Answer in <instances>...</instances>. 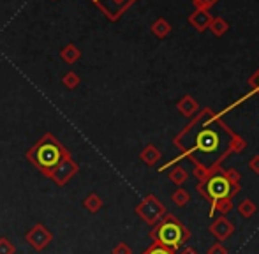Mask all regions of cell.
Here are the masks:
<instances>
[{
	"instance_id": "6da1fadb",
	"label": "cell",
	"mask_w": 259,
	"mask_h": 254,
	"mask_svg": "<svg viewBox=\"0 0 259 254\" xmlns=\"http://www.w3.org/2000/svg\"><path fill=\"white\" fill-rule=\"evenodd\" d=\"M175 147L182 152L180 159H189L194 164V175L198 180L210 177L222 168V162L231 154H240L245 148L242 136L233 133L217 113L203 110L192 122L185 125L173 140Z\"/></svg>"
},
{
	"instance_id": "7a4b0ae2",
	"label": "cell",
	"mask_w": 259,
	"mask_h": 254,
	"mask_svg": "<svg viewBox=\"0 0 259 254\" xmlns=\"http://www.w3.org/2000/svg\"><path fill=\"white\" fill-rule=\"evenodd\" d=\"M69 155H71V152L52 133H46L42 138H39V141H35L34 147L28 148L25 157H27V161H30V164H34L35 170H39L42 175L48 177L55 166L60 164Z\"/></svg>"
},
{
	"instance_id": "3957f363",
	"label": "cell",
	"mask_w": 259,
	"mask_h": 254,
	"mask_svg": "<svg viewBox=\"0 0 259 254\" xmlns=\"http://www.w3.org/2000/svg\"><path fill=\"white\" fill-rule=\"evenodd\" d=\"M150 238L152 244L162 245L177 252L182 245L187 244V240L191 238V231L178 217H175L173 214H166L150 230Z\"/></svg>"
},
{
	"instance_id": "277c9868",
	"label": "cell",
	"mask_w": 259,
	"mask_h": 254,
	"mask_svg": "<svg viewBox=\"0 0 259 254\" xmlns=\"http://www.w3.org/2000/svg\"><path fill=\"white\" fill-rule=\"evenodd\" d=\"M196 189H198L199 196L211 206L215 203L222 201V199H233L242 191V186H240V182H231L226 177L224 168H219L210 177L199 180Z\"/></svg>"
},
{
	"instance_id": "5b68a950",
	"label": "cell",
	"mask_w": 259,
	"mask_h": 254,
	"mask_svg": "<svg viewBox=\"0 0 259 254\" xmlns=\"http://www.w3.org/2000/svg\"><path fill=\"white\" fill-rule=\"evenodd\" d=\"M134 212H136L138 217L143 219L148 226H154V224H157L164 216H166L167 210H166V206H164V203L160 201L155 194H148L138 203Z\"/></svg>"
},
{
	"instance_id": "8992f818",
	"label": "cell",
	"mask_w": 259,
	"mask_h": 254,
	"mask_svg": "<svg viewBox=\"0 0 259 254\" xmlns=\"http://www.w3.org/2000/svg\"><path fill=\"white\" fill-rule=\"evenodd\" d=\"M79 173V164L72 159V155L65 157L60 164H57L53 168V172L48 175V179L53 184H57L58 187H64L65 184H69V180H72V177H76Z\"/></svg>"
},
{
	"instance_id": "52a82bcc",
	"label": "cell",
	"mask_w": 259,
	"mask_h": 254,
	"mask_svg": "<svg viewBox=\"0 0 259 254\" xmlns=\"http://www.w3.org/2000/svg\"><path fill=\"white\" fill-rule=\"evenodd\" d=\"M97 9L103 11V14L109 21H118L122 14L133 6L136 0H90Z\"/></svg>"
},
{
	"instance_id": "ba28073f",
	"label": "cell",
	"mask_w": 259,
	"mask_h": 254,
	"mask_svg": "<svg viewBox=\"0 0 259 254\" xmlns=\"http://www.w3.org/2000/svg\"><path fill=\"white\" fill-rule=\"evenodd\" d=\"M25 240H27V244L30 245L32 249H35L37 252H41V251H45L50 244H52L53 233L45 226V224L37 223L27 231V235H25Z\"/></svg>"
},
{
	"instance_id": "9c48e42d",
	"label": "cell",
	"mask_w": 259,
	"mask_h": 254,
	"mask_svg": "<svg viewBox=\"0 0 259 254\" xmlns=\"http://www.w3.org/2000/svg\"><path fill=\"white\" fill-rule=\"evenodd\" d=\"M208 231H210L219 242H224L235 233V224H233L226 216H221L208 226Z\"/></svg>"
},
{
	"instance_id": "30bf717a",
	"label": "cell",
	"mask_w": 259,
	"mask_h": 254,
	"mask_svg": "<svg viewBox=\"0 0 259 254\" xmlns=\"http://www.w3.org/2000/svg\"><path fill=\"white\" fill-rule=\"evenodd\" d=\"M198 103L192 96H184L180 101L177 103V110L180 111L184 117H194L198 113Z\"/></svg>"
},
{
	"instance_id": "8fae6325",
	"label": "cell",
	"mask_w": 259,
	"mask_h": 254,
	"mask_svg": "<svg viewBox=\"0 0 259 254\" xmlns=\"http://www.w3.org/2000/svg\"><path fill=\"white\" fill-rule=\"evenodd\" d=\"M160 157H162V154H160V150L155 147L154 143H148L147 147L140 152V159L147 166H155L157 162L160 161Z\"/></svg>"
},
{
	"instance_id": "7c38bea8",
	"label": "cell",
	"mask_w": 259,
	"mask_h": 254,
	"mask_svg": "<svg viewBox=\"0 0 259 254\" xmlns=\"http://www.w3.org/2000/svg\"><path fill=\"white\" fill-rule=\"evenodd\" d=\"M211 20H213V18H211V14L208 13V11H205V9H198L191 18H189V21L192 23V27H194L196 30H199V32L205 30L206 27H210Z\"/></svg>"
},
{
	"instance_id": "4fadbf2b",
	"label": "cell",
	"mask_w": 259,
	"mask_h": 254,
	"mask_svg": "<svg viewBox=\"0 0 259 254\" xmlns=\"http://www.w3.org/2000/svg\"><path fill=\"white\" fill-rule=\"evenodd\" d=\"M60 57L62 60H64L65 64H76L79 59H81V50L78 48L76 45H72V43H69V45H65L64 48L60 50Z\"/></svg>"
},
{
	"instance_id": "5bb4252c",
	"label": "cell",
	"mask_w": 259,
	"mask_h": 254,
	"mask_svg": "<svg viewBox=\"0 0 259 254\" xmlns=\"http://www.w3.org/2000/svg\"><path fill=\"white\" fill-rule=\"evenodd\" d=\"M83 206L87 208V212L97 214L104 206V201H103V198L97 194V192H90V194L83 199Z\"/></svg>"
},
{
	"instance_id": "9a60e30c",
	"label": "cell",
	"mask_w": 259,
	"mask_h": 254,
	"mask_svg": "<svg viewBox=\"0 0 259 254\" xmlns=\"http://www.w3.org/2000/svg\"><path fill=\"white\" fill-rule=\"evenodd\" d=\"M189 179V173L185 168H182V166H175L173 170L169 172V180L171 184H175L177 187H182L185 182H187Z\"/></svg>"
},
{
	"instance_id": "2e32d148",
	"label": "cell",
	"mask_w": 259,
	"mask_h": 254,
	"mask_svg": "<svg viewBox=\"0 0 259 254\" xmlns=\"http://www.w3.org/2000/svg\"><path fill=\"white\" fill-rule=\"evenodd\" d=\"M236 210H238V214L243 219H250V217L257 212V206L252 199H242V201L238 203V206H236Z\"/></svg>"
},
{
	"instance_id": "e0dca14e",
	"label": "cell",
	"mask_w": 259,
	"mask_h": 254,
	"mask_svg": "<svg viewBox=\"0 0 259 254\" xmlns=\"http://www.w3.org/2000/svg\"><path fill=\"white\" fill-rule=\"evenodd\" d=\"M152 32H154V35L157 37H166L167 34L171 32V25L167 23L166 20H162V18H159V20H155L154 23H152Z\"/></svg>"
},
{
	"instance_id": "ac0fdd59",
	"label": "cell",
	"mask_w": 259,
	"mask_h": 254,
	"mask_svg": "<svg viewBox=\"0 0 259 254\" xmlns=\"http://www.w3.org/2000/svg\"><path fill=\"white\" fill-rule=\"evenodd\" d=\"M233 210V201L231 199H222V201L215 203V205L210 206V216H215V214H221V216H226Z\"/></svg>"
},
{
	"instance_id": "d6986e66",
	"label": "cell",
	"mask_w": 259,
	"mask_h": 254,
	"mask_svg": "<svg viewBox=\"0 0 259 254\" xmlns=\"http://www.w3.org/2000/svg\"><path fill=\"white\" fill-rule=\"evenodd\" d=\"M79 83H81V78H79L74 71H67L64 76H62V85H64L65 89H69V90L78 89Z\"/></svg>"
},
{
	"instance_id": "ffe728a7",
	"label": "cell",
	"mask_w": 259,
	"mask_h": 254,
	"mask_svg": "<svg viewBox=\"0 0 259 254\" xmlns=\"http://www.w3.org/2000/svg\"><path fill=\"white\" fill-rule=\"evenodd\" d=\"M171 199H173V203L177 206H185L189 201H191V194H189L185 189H182V187H178V189L171 194Z\"/></svg>"
},
{
	"instance_id": "44dd1931",
	"label": "cell",
	"mask_w": 259,
	"mask_h": 254,
	"mask_svg": "<svg viewBox=\"0 0 259 254\" xmlns=\"http://www.w3.org/2000/svg\"><path fill=\"white\" fill-rule=\"evenodd\" d=\"M208 28H211V32H213L215 35H224L226 32H228L229 25H228V21L222 20V18H213Z\"/></svg>"
},
{
	"instance_id": "7402d4cb",
	"label": "cell",
	"mask_w": 259,
	"mask_h": 254,
	"mask_svg": "<svg viewBox=\"0 0 259 254\" xmlns=\"http://www.w3.org/2000/svg\"><path fill=\"white\" fill-rule=\"evenodd\" d=\"M0 254H16V247L7 237H0Z\"/></svg>"
},
{
	"instance_id": "603a6c76",
	"label": "cell",
	"mask_w": 259,
	"mask_h": 254,
	"mask_svg": "<svg viewBox=\"0 0 259 254\" xmlns=\"http://www.w3.org/2000/svg\"><path fill=\"white\" fill-rule=\"evenodd\" d=\"M143 254H177V252L171 251V249H167V247H162V245L152 244L148 249H145Z\"/></svg>"
},
{
	"instance_id": "cb8c5ba5",
	"label": "cell",
	"mask_w": 259,
	"mask_h": 254,
	"mask_svg": "<svg viewBox=\"0 0 259 254\" xmlns=\"http://www.w3.org/2000/svg\"><path fill=\"white\" fill-rule=\"evenodd\" d=\"M208 254H229V251H228V247L222 244V242H215V244L210 245Z\"/></svg>"
},
{
	"instance_id": "d4e9b609",
	"label": "cell",
	"mask_w": 259,
	"mask_h": 254,
	"mask_svg": "<svg viewBox=\"0 0 259 254\" xmlns=\"http://www.w3.org/2000/svg\"><path fill=\"white\" fill-rule=\"evenodd\" d=\"M111 254H133V251H131V247L125 242H120V244H116L115 247H113Z\"/></svg>"
},
{
	"instance_id": "484cf974",
	"label": "cell",
	"mask_w": 259,
	"mask_h": 254,
	"mask_svg": "<svg viewBox=\"0 0 259 254\" xmlns=\"http://www.w3.org/2000/svg\"><path fill=\"white\" fill-rule=\"evenodd\" d=\"M224 173H226V177L231 180V182H240V180H242V175H240L238 170L229 168V170H224Z\"/></svg>"
},
{
	"instance_id": "4316f807",
	"label": "cell",
	"mask_w": 259,
	"mask_h": 254,
	"mask_svg": "<svg viewBox=\"0 0 259 254\" xmlns=\"http://www.w3.org/2000/svg\"><path fill=\"white\" fill-rule=\"evenodd\" d=\"M217 0H194V6L196 9H205L208 11V7H211Z\"/></svg>"
},
{
	"instance_id": "83f0119b",
	"label": "cell",
	"mask_w": 259,
	"mask_h": 254,
	"mask_svg": "<svg viewBox=\"0 0 259 254\" xmlns=\"http://www.w3.org/2000/svg\"><path fill=\"white\" fill-rule=\"evenodd\" d=\"M249 85L252 87V90H254V92H256L257 96H259V69L256 71V74H254L252 78L249 79Z\"/></svg>"
},
{
	"instance_id": "f1b7e54d",
	"label": "cell",
	"mask_w": 259,
	"mask_h": 254,
	"mask_svg": "<svg viewBox=\"0 0 259 254\" xmlns=\"http://www.w3.org/2000/svg\"><path fill=\"white\" fill-rule=\"evenodd\" d=\"M249 168L252 170V172L256 173V175H259V154H256V155H254V157L249 161Z\"/></svg>"
},
{
	"instance_id": "f546056e",
	"label": "cell",
	"mask_w": 259,
	"mask_h": 254,
	"mask_svg": "<svg viewBox=\"0 0 259 254\" xmlns=\"http://www.w3.org/2000/svg\"><path fill=\"white\" fill-rule=\"evenodd\" d=\"M178 254H199V252L196 251L194 247H185V249H182V251L178 252Z\"/></svg>"
}]
</instances>
